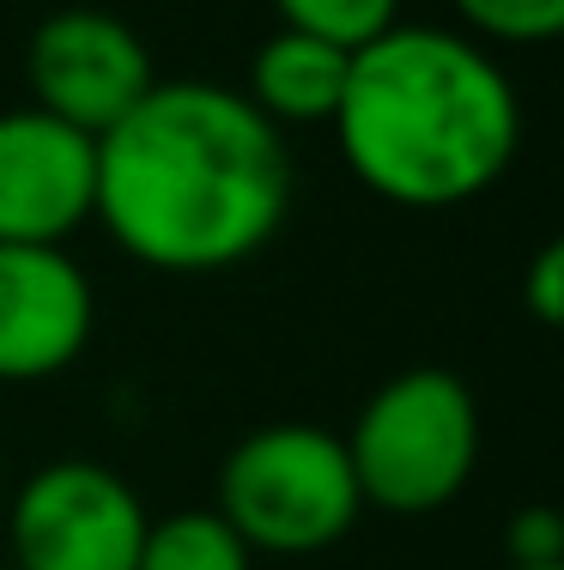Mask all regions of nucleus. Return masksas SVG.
I'll return each mask as SVG.
<instances>
[{
  "label": "nucleus",
  "instance_id": "nucleus-1",
  "mask_svg": "<svg viewBox=\"0 0 564 570\" xmlns=\"http://www.w3.org/2000/svg\"><path fill=\"white\" fill-rule=\"evenodd\" d=\"M291 153L244 91L212 79H152L98 134V207L110 243L152 274H225L279 237Z\"/></svg>",
  "mask_w": 564,
  "mask_h": 570
},
{
  "label": "nucleus",
  "instance_id": "nucleus-2",
  "mask_svg": "<svg viewBox=\"0 0 564 570\" xmlns=\"http://www.w3.org/2000/svg\"><path fill=\"white\" fill-rule=\"evenodd\" d=\"M328 128L376 200L449 213L498 188L516 165L522 98L498 56L467 31L388 24L353 49Z\"/></svg>",
  "mask_w": 564,
  "mask_h": 570
},
{
  "label": "nucleus",
  "instance_id": "nucleus-3",
  "mask_svg": "<svg viewBox=\"0 0 564 570\" xmlns=\"http://www.w3.org/2000/svg\"><path fill=\"white\" fill-rule=\"evenodd\" d=\"M358 498L388 515H432L467 492L479 468V401L443 364L388 376L346 431Z\"/></svg>",
  "mask_w": 564,
  "mask_h": 570
},
{
  "label": "nucleus",
  "instance_id": "nucleus-4",
  "mask_svg": "<svg viewBox=\"0 0 564 570\" xmlns=\"http://www.w3.org/2000/svg\"><path fill=\"white\" fill-rule=\"evenodd\" d=\"M225 522L244 534L249 552L304 559L353 534L365 515L346 443L321 425L286 419V425H255L219 461V504Z\"/></svg>",
  "mask_w": 564,
  "mask_h": 570
},
{
  "label": "nucleus",
  "instance_id": "nucleus-5",
  "mask_svg": "<svg viewBox=\"0 0 564 570\" xmlns=\"http://www.w3.org/2000/svg\"><path fill=\"white\" fill-rule=\"evenodd\" d=\"M7 540L19 570H133L146 504L103 461H49L7 498Z\"/></svg>",
  "mask_w": 564,
  "mask_h": 570
},
{
  "label": "nucleus",
  "instance_id": "nucleus-6",
  "mask_svg": "<svg viewBox=\"0 0 564 570\" xmlns=\"http://www.w3.org/2000/svg\"><path fill=\"white\" fill-rule=\"evenodd\" d=\"M152 49L140 43V31L122 24L116 12L98 7H61L31 31L24 49V86L31 104L49 116H61L67 128L91 134L116 128L133 104L152 91Z\"/></svg>",
  "mask_w": 564,
  "mask_h": 570
},
{
  "label": "nucleus",
  "instance_id": "nucleus-7",
  "mask_svg": "<svg viewBox=\"0 0 564 570\" xmlns=\"http://www.w3.org/2000/svg\"><path fill=\"white\" fill-rule=\"evenodd\" d=\"M98 207V140L61 116L7 110L0 116V243H61L91 225Z\"/></svg>",
  "mask_w": 564,
  "mask_h": 570
},
{
  "label": "nucleus",
  "instance_id": "nucleus-8",
  "mask_svg": "<svg viewBox=\"0 0 564 570\" xmlns=\"http://www.w3.org/2000/svg\"><path fill=\"white\" fill-rule=\"evenodd\" d=\"M98 297L61 243H0V383H49L91 346Z\"/></svg>",
  "mask_w": 564,
  "mask_h": 570
},
{
  "label": "nucleus",
  "instance_id": "nucleus-9",
  "mask_svg": "<svg viewBox=\"0 0 564 570\" xmlns=\"http://www.w3.org/2000/svg\"><path fill=\"white\" fill-rule=\"evenodd\" d=\"M346 67H353V49L279 24V31L249 56L244 98L274 121V128H310V121L334 116V104H340V91H346Z\"/></svg>",
  "mask_w": 564,
  "mask_h": 570
},
{
  "label": "nucleus",
  "instance_id": "nucleus-10",
  "mask_svg": "<svg viewBox=\"0 0 564 570\" xmlns=\"http://www.w3.org/2000/svg\"><path fill=\"white\" fill-rule=\"evenodd\" d=\"M133 570H255V552L219 510H170L146 522Z\"/></svg>",
  "mask_w": 564,
  "mask_h": 570
},
{
  "label": "nucleus",
  "instance_id": "nucleus-11",
  "mask_svg": "<svg viewBox=\"0 0 564 570\" xmlns=\"http://www.w3.org/2000/svg\"><path fill=\"white\" fill-rule=\"evenodd\" d=\"M474 43L541 49L564 31V0H449Z\"/></svg>",
  "mask_w": 564,
  "mask_h": 570
},
{
  "label": "nucleus",
  "instance_id": "nucleus-12",
  "mask_svg": "<svg viewBox=\"0 0 564 570\" xmlns=\"http://www.w3.org/2000/svg\"><path fill=\"white\" fill-rule=\"evenodd\" d=\"M279 24L310 31L321 43L358 49L370 37H383L388 24H400V0H274Z\"/></svg>",
  "mask_w": 564,
  "mask_h": 570
},
{
  "label": "nucleus",
  "instance_id": "nucleus-13",
  "mask_svg": "<svg viewBox=\"0 0 564 570\" xmlns=\"http://www.w3.org/2000/svg\"><path fill=\"white\" fill-rule=\"evenodd\" d=\"M504 559L522 570L564 564V515L553 504H528L504 522Z\"/></svg>",
  "mask_w": 564,
  "mask_h": 570
},
{
  "label": "nucleus",
  "instance_id": "nucleus-14",
  "mask_svg": "<svg viewBox=\"0 0 564 570\" xmlns=\"http://www.w3.org/2000/svg\"><path fill=\"white\" fill-rule=\"evenodd\" d=\"M522 304L541 328H558L564 322V243H541L522 274Z\"/></svg>",
  "mask_w": 564,
  "mask_h": 570
},
{
  "label": "nucleus",
  "instance_id": "nucleus-15",
  "mask_svg": "<svg viewBox=\"0 0 564 570\" xmlns=\"http://www.w3.org/2000/svg\"><path fill=\"white\" fill-rule=\"evenodd\" d=\"M504 570H522V564H504ZM546 570H564V564H546Z\"/></svg>",
  "mask_w": 564,
  "mask_h": 570
},
{
  "label": "nucleus",
  "instance_id": "nucleus-16",
  "mask_svg": "<svg viewBox=\"0 0 564 570\" xmlns=\"http://www.w3.org/2000/svg\"><path fill=\"white\" fill-rule=\"evenodd\" d=\"M0 504H7V485H0Z\"/></svg>",
  "mask_w": 564,
  "mask_h": 570
}]
</instances>
